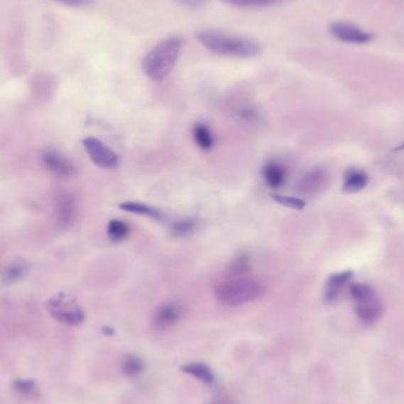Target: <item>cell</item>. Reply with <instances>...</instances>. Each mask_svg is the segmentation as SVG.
<instances>
[{
  "instance_id": "cell-9",
  "label": "cell",
  "mask_w": 404,
  "mask_h": 404,
  "mask_svg": "<svg viewBox=\"0 0 404 404\" xmlns=\"http://www.w3.org/2000/svg\"><path fill=\"white\" fill-rule=\"evenodd\" d=\"M354 272L352 271H343L338 273L332 274L327 279V285H325V292H324V300L327 304H334L337 302L342 293L344 291L346 285L350 283Z\"/></svg>"
},
{
  "instance_id": "cell-10",
  "label": "cell",
  "mask_w": 404,
  "mask_h": 404,
  "mask_svg": "<svg viewBox=\"0 0 404 404\" xmlns=\"http://www.w3.org/2000/svg\"><path fill=\"white\" fill-rule=\"evenodd\" d=\"M325 183H327V174L323 169H312L299 179L295 185V190L302 195H313L323 190Z\"/></svg>"
},
{
  "instance_id": "cell-6",
  "label": "cell",
  "mask_w": 404,
  "mask_h": 404,
  "mask_svg": "<svg viewBox=\"0 0 404 404\" xmlns=\"http://www.w3.org/2000/svg\"><path fill=\"white\" fill-rule=\"evenodd\" d=\"M330 32L338 40L351 44H366L373 38V36L369 32L363 31L362 28L346 21L334 23L330 26Z\"/></svg>"
},
{
  "instance_id": "cell-20",
  "label": "cell",
  "mask_w": 404,
  "mask_h": 404,
  "mask_svg": "<svg viewBox=\"0 0 404 404\" xmlns=\"http://www.w3.org/2000/svg\"><path fill=\"white\" fill-rule=\"evenodd\" d=\"M251 270L250 257L247 254H240L232 261L229 268V277H243Z\"/></svg>"
},
{
  "instance_id": "cell-3",
  "label": "cell",
  "mask_w": 404,
  "mask_h": 404,
  "mask_svg": "<svg viewBox=\"0 0 404 404\" xmlns=\"http://www.w3.org/2000/svg\"><path fill=\"white\" fill-rule=\"evenodd\" d=\"M264 286L254 278L227 277L215 288V297L226 306H240L261 298Z\"/></svg>"
},
{
  "instance_id": "cell-24",
  "label": "cell",
  "mask_w": 404,
  "mask_h": 404,
  "mask_svg": "<svg viewBox=\"0 0 404 404\" xmlns=\"http://www.w3.org/2000/svg\"><path fill=\"white\" fill-rule=\"evenodd\" d=\"M23 273H24V268L21 265L16 264L7 268L5 277H6L9 281H13L19 279L23 275Z\"/></svg>"
},
{
  "instance_id": "cell-12",
  "label": "cell",
  "mask_w": 404,
  "mask_h": 404,
  "mask_svg": "<svg viewBox=\"0 0 404 404\" xmlns=\"http://www.w3.org/2000/svg\"><path fill=\"white\" fill-rule=\"evenodd\" d=\"M233 116L239 121L240 124L246 126H253L259 122V111L257 107H254L252 103L245 102V101H236L231 106Z\"/></svg>"
},
{
  "instance_id": "cell-17",
  "label": "cell",
  "mask_w": 404,
  "mask_h": 404,
  "mask_svg": "<svg viewBox=\"0 0 404 404\" xmlns=\"http://www.w3.org/2000/svg\"><path fill=\"white\" fill-rule=\"evenodd\" d=\"M120 208L122 211L128 212L131 214L142 215V217L154 219V220L162 219L161 212L151 206L138 202V201H126L120 204Z\"/></svg>"
},
{
  "instance_id": "cell-25",
  "label": "cell",
  "mask_w": 404,
  "mask_h": 404,
  "mask_svg": "<svg viewBox=\"0 0 404 404\" xmlns=\"http://www.w3.org/2000/svg\"><path fill=\"white\" fill-rule=\"evenodd\" d=\"M56 1H60V3L67 5V6L81 7L90 5L94 0H56Z\"/></svg>"
},
{
  "instance_id": "cell-4",
  "label": "cell",
  "mask_w": 404,
  "mask_h": 404,
  "mask_svg": "<svg viewBox=\"0 0 404 404\" xmlns=\"http://www.w3.org/2000/svg\"><path fill=\"white\" fill-rule=\"evenodd\" d=\"M349 292L355 306L356 315L361 323L366 327H371L383 316V304L371 286L366 284H352Z\"/></svg>"
},
{
  "instance_id": "cell-11",
  "label": "cell",
  "mask_w": 404,
  "mask_h": 404,
  "mask_svg": "<svg viewBox=\"0 0 404 404\" xmlns=\"http://www.w3.org/2000/svg\"><path fill=\"white\" fill-rule=\"evenodd\" d=\"M265 182L271 190H280L288 179V172L284 165L277 161H270L263 168Z\"/></svg>"
},
{
  "instance_id": "cell-21",
  "label": "cell",
  "mask_w": 404,
  "mask_h": 404,
  "mask_svg": "<svg viewBox=\"0 0 404 404\" xmlns=\"http://www.w3.org/2000/svg\"><path fill=\"white\" fill-rule=\"evenodd\" d=\"M197 229V222L190 219L186 220H180L172 225L173 236L176 238H185L192 234Z\"/></svg>"
},
{
  "instance_id": "cell-22",
  "label": "cell",
  "mask_w": 404,
  "mask_h": 404,
  "mask_svg": "<svg viewBox=\"0 0 404 404\" xmlns=\"http://www.w3.org/2000/svg\"><path fill=\"white\" fill-rule=\"evenodd\" d=\"M272 199L277 204H283L285 207L292 208V209H297V211H300L306 206L305 201L300 199V197H288V195H281V194H272Z\"/></svg>"
},
{
  "instance_id": "cell-26",
  "label": "cell",
  "mask_w": 404,
  "mask_h": 404,
  "mask_svg": "<svg viewBox=\"0 0 404 404\" xmlns=\"http://www.w3.org/2000/svg\"><path fill=\"white\" fill-rule=\"evenodd\" d=\"M211 404H236L233 401L232 398H229L227 395H220V396H217V398H213V401Z\"/></svg>"
},
{
  "instance_id": "cell-5",
  "label": "cell",
  "mask_w": 404,
  "mask_h": 404,
  "mask_svg": "<svg viewBox=\"0 0 404 404\" xmlns=\"http://www.w3.org/2000/svg\"><path fill=\"white\" fill-rule=\"evenodd\" d=\"M83 146L85 151L88 153L89 158L101 168H115L120 162L119 155L103 143L102 141L97 140L95 137H87L83 140Z\"/></svg>"
},
{
  "instance_id": "cell-7",
  "label": "cell",
  "mask_w": 404,
  "mask_h": 404,
  "mask_svg": "<svg viewBox=\"0 0 404 404\" xmlns=\"http://www.w3.org/2000/svg\"><path fill=\"white\" fill-rule=\"evenodd\" d=\"M182 318V309L176 302H165L155 311L153 327L156 330H168Z\"/></svg>"
},
{
  "instance_id": "cell-1",
  "label": "cell",
  "mask_w": 404,
  "mask_h": 404,
  "mask_svg": "<svg viewBox=\"0 0 404 404\" xmlns=\"http://www.w3.org/2000/svg\"><path fill=\"white\" fill-rule=\"evenodd\" d=\"M197 39L206 49L220 56L251 58L261 53V44L252 39L226 35L213 30H200Z\"/></svg>"
},
{
  "instance_id": "cell-8",
  "label": "cell",
  "mask_w": 404,
  "mask_h": 404,
  "mask_svg": "<svg viewBox=\"0 0 404 404\" xmlns=\"http://www.w3.org/2000/svg\"><path fill=\"white\" fill-rule=\"evenodd\" d=\"M42 160L45 168L58 178H70L76 172L74 163L58 151H46L45 154L43 155Z\"/></svg>"
},
{
  "instance_id": "cell-14",
  "label": "cell",
  "mask_w": 404,
  "mask_h": 404,
  "mask_svg": "<svg viewBox=\"0 0 404 404\" xmlns=\"http://www.w3.org/2000/svg\"><path fill=\"white\" fill-rule=\"evenodd\" d=\"M181 371L193 377L201 383L213 386L215 383V375L211 366L201 362L188 363L181 366Z\"/></svg>"
},
{
  "instance_id": "cell-2",
  "label": "cell",
  "mask_w": 404,
  "mask_h": 404,
  "mask_svg": "<svg viewBox=\"0 0 404 404\" xmlns=\"http://www.w3.org/2000/svg\"><path fill=\"white\" fill-rule=\"evenodd\" d=\"M182 40L169 37L156 44L142 60V70L151 81L161 82L172 72L179 60Z\"/></svg>"
},
{
  "instance_id": "cell-19",
  "label": "cell",
  "mask_w": 404,
  "mask_h": 404,
  "mask_svg": "<svg viewBox=\"0 0 404 404\" xmlns=\"http://www.w3.org/2000/svg\"><path fill=\"white\" fill-rule=\"evenodd\" d=\"M129 231L131 229H129L128 224L122 222V220H119V219L110 220L109 224H108V236L114 243L124 241L129 236Z\"/></svg>"
},
{
  "instance_id": "cell-18",
  "label": "cell",
  "mask_w": 404,
  "mask_h": 404,
  "mask_svg": "<svg viewBox=\"0 0 404 404\" xmlns=\"http://www.w3.org/2000/svg\"><path fill=\"white\" fill-rule=\"evenodd\" d=\"M193 138L197 147L202 151H209L214 144V137L211 129L204 124H195L193 127Z\"/></svg>"
},
{
  "instance_id": "cell-23",
  "label": "cell",
  "mask_w": 404,
  "mask_h": 404,
  "mask_svg": "<svg viewBox=\"0 0 404 404\" xmlns=\"http://www.w3.org/2000/svg\"><path fill=\"white\" fill-rule=\"evenodd\" d=\"M229 6L236 7H265L279 3L280 0H220Z\"/></svg>"
},
{
  "instance_id": "cell-13",
  "label": "cell",
  "mask_w": 404,
  "mask_h": 404,
  "mask_svg": "<svg viewBox=\"0 0 404 404\" xmlns=\"http://www.w3.org/2000/svg\"><path fill=\"white\" fill-rule=\"evenodd\" d=\"M77 213L76 201L71 195H63L58 201L57 207V220L62 227H69L74 222Z\"/></svg>"
},
{
  "instance_id": "cell-15",
  "label": "cell",
  "mask_w": 404,
  "mask_h": 404,
  "mask_svg": "<svg viewBox=\"0 0 404 404\" xmlns=\"http://www.w3.org/2000/svg\"><path fill=\"white\" fill-rule=\"evenodd\" d=\"M369 179L366 173L359 169H349L345 173L344 185H343V192L348 194H355L362 192L368 186Z\"/></svg>"
},
{
  "instance_id": "cell-16",
  "label": "cell",
  "mask_w": 404,
  "mask_h": 404,
  "mask_svg": "<svg viewBox=\"0 0 404 404\" xmlns=\"http://www.w3.org/2000/svg\"><path fill=\"white\" fill-rule=\"evenodd\" d=\"M121 370L124 377L128 378H135L144 373L146 370V363L143 359H141L140 356L135 354H128L122 359L121 363Z\"/></svg>"
}]
</instances>
